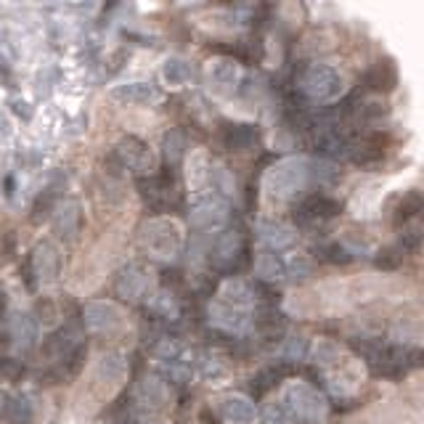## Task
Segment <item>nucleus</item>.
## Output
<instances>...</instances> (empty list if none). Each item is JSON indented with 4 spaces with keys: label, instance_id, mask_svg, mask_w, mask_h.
<instances>
[{
    "label": "nucleus",
    "instance_id": "6e6552de",
    "mask_svg": "<svg viewBox=\"0 0 424 424\" xmlns=\"http://www.w3.org/2000/svg\"><path fill=\"white\" fill-rule=\"evenodd\" d=\"M138 189H141V197L146 199V205L154 210H167L175 197H178V186L172 175H149V178L138 180Z\"/></svg>",
    "mask_w": 424,
    "mask_h": 424
},
{
    "label": "nucleus",
    "instance_id": "1a4fd4ad",
    "mask_svg": "<svg viewBox=\"0 0 424 424\" xmlns=\"http://www.w3.org/2000/svg\"><path fill=\"white\" fill-rule=\"evenodd\" d=\"M217 414L226 424H257V408H254L252 398L239 395V393L220 398Z\"/></svg>",
    "mask_w": 424,
    "mask_h": 424
},
{
    "label": "nucleus",
    "instance_id": "c756f323",
    "mask_svg": "<svg viewBox=\"0 0 424 424\" xmlns=\"http://www.w3.org/2000/svg\"><path fill=\"white\" fill-rule=\"evenodd\" d=\"M265 424H292V414L284 408V403L268 405V411H265Z\"/></svg>",
    "mask_w": 424,
    "mask_h": 424
},
{
    "label": "nucleus",
    "instance_id": "4be33fe9",
    "mask_svg": "<svg viewBox=\"0 0 424 424\" xmlns=\"http://www.w3.org/2000/svg\"><path fill=\"white\" fill-rule=\"evenodd\" d=\"M162 80L172 88H180L191 80V66L183 61V58H167L165 66H162Z\"/></svg>",
    "mask_w": 424,
    "mask_h": 424
},
{
    "label": "nucleus",
    "instance_id": "7c9ffc66",
    "mask_svg": "<svg viewBox=\"0 0 424 424\" xmlns=\"http://www.w3.org/2000/svg\"><path fill=\"white\" fill-rule=\"evenodd\" d=\"M324 254H326V260H329V263H350V260H353V254H350L342 244L324 247Z\"/></svg>",
    "mask_w": 424,
    "mask_h": 424
},
{
    "label": "nucleus",
    "instance_id": "6ab92c4d",
    "mask_svg": "<svg viewBox=\"0 0 424 424\" xmlns=\"http://www.w3.org/2000/svg\"><path fill=\"white\" fill-rule=\"evenodd\" d=\"M257 141V133L249 125H226L223 130V143L231 151H249Z\"/></svg>",
    "mask_w": 424,
    "mask_h": 424
},
{
    "label": "nucleus",
    "instance_id": "a878e982",
    "mask_svg": "<svg viewBox=\"0 0 424 424\" xmlns=\"http://www.w3.org/2000/svg\"><path fill=\"white\" fill-rule=\"evenodd\" d=\"M313 353V348H311V342L305 337H289V339H284V345H281V356L286 361H302L305 356H311Z\"/></svg>",
    "mask_w": 424,
    "mask_h": 424
},
{
    "label": "nucleus",
    "instance_id": "dca6fc26",
    "mask_svg": "<svg viewBox=\"0 0 424 424\" xmlns=\"http://www.w3.org/2000/svg\"><path fill=\"white\" fill-rule=\"evenodd\" d=\"M254 271H257V279L260 281H281L284 276H286V265H284V260L279 257V254L274 252V249H260L257 252V257H254Z\"/></svg>",
    "mask_w": 424,
    "mask_h": 424
},
{
    "label": "nucleus",
    "instance_id": "5701e85b",
    "mask_svg": "<svg viewBox=\"0 0 424 424\" xmlns=\"http://www.w3.org/2000/svg\"><path fill=\"white\" fill-rule=\"evenodd\" d=\"M88 324H91V329L95 331H104L109 329V326H114L117 321H120V313H117V308H112V305H106V302H98V305H93L91 311H88Z\"/></svg>",
    "mask_w": 424,
    "mask_h": 424
},
{
    "label": "nucleus",
    "instance_id": "0eeeda50",
    "mask_svg": "<svg viewBox=\"0 0 424 424\" xmlns=\"http://www.w3.org/2000/svg\"><path fill=\"white\" fill-rule=\"evenodd\" d=\"M294 215H297V220H300L302 226H321V223H329L331 217L339 215V205L331 197L311 194V197H305L297 205Z\"/></svg>",
    "mask_w": 424,
    "mask_h": 424
},
{
    "label": "nucleus",
    "instance_id": "aec40b11",
    "mask_svg": "<svg viewBox=\"0 0 424 424\" xmlns=\"http://www.w3.org/2000/svg\"><path fill=\"white\" fill-rule=\"evenodd\" d=\"M143 286H146V274H143V268H138V265L125 268L123 274H120V279H117V292L123 294L125 300H135L143 292Z\"/></svg>",
    "mask_w": 424,
    "mask_h": 424
},
{
    "label": "nucleus",
    "instance_id": "a211bd4d",
    "mask_svg": "<svg viewBox=\"0 0 424 424\" xmlns=\"http://www.w3.org/2000/svg\"><path fill=\"white\" fill-rule=\"evenodd\" d=\"M419 212H424V194L422 191H405L403 197L398 199L395 205V226H405L408 220H414Z\"/></svg>",
    "mask_w": 424,
    "mask_h": 424
},
{
    "label": "nucleus",
    "instance_id": "ddd939ff",
    "mask_svg": "<svg viewBox=\"0 0 424 424\" xmlns=\"http://www.w3.org/2000/svg\"><path fill=\"white\" fill-rule=\"evenodd\" d=\"M112 98L114 101H120V104L143 106V104H157V101H160V93L146 83H128V85L114 88Z\"/></svg>",
    "mask_w": 424,
    "mask_h": 424
},
{
    "label": "nucleus",
    "instance_id": "393cba45",
    "mask_svg": "<svg viewBox=\"0 0 424 424\" xmlns=\"http://www.w3.org/2000/svg\"><path fill=\"white\" fill-rule=\"evenodd\" d=\"M311 356L319 361L321 366H334V363H339V361H342V350H339V345L329 342V339H321L319 345L313 348Z\"/></svg>",
    "mask_w": 424,
    "mask_h": 424
},
{
    "label": "nucleus",
    "instance_id": "2eb2a0df",
    "mask_svg": "<svg viewBox=\"0 0 424 424\" xmlns=\"http://www.w3.org/2000/svg\"><path fill=\"white\" fill-rule=\"evenodd\" d=\"M217 300L228 302V305H234V308H242V311H249V305L254 302V292L244 279L234 276V279H228V281L220 286V297H217Z\"/></svg>",
    "mask_w": 424,
    "mask_h": 424
},
{
    "label": "nucleus",
    "instance_id": "9b49d317",
    "mask_svg": "<svg viewBox=\"0 0 424 424\" xmlns=\"http://www.w3.org/2000/svg\"><path fill=\"white\" fill-rule=\"evenodd\" d=\"M210 319H212L215 326L231 331V334H242V331H247L249 329V324H252L249 311L234 308V305H228V302H223V300L212 302V308H210Z\"/></svg>",
    "mask_w": 424,
    "mask_h": 424
},
{
    "label": "nucleus",
    "instance_id": "2f4dec72",
    "mask_svg": "<svg viewBox=\"0 0 424 424\" xmlns=\"http://www.w3.org/2000/svg\"><path fill=\"white\" fill-rule=\"evenodd\" d=\"M289 271H292L294 279H308L313 274V263L308 257H294L292 265H289Z\"/></svg>",
    "mask_w": 424,
    "mask_h": 424
},
{
    "label": "nucleus",
    "instance_id": "4468645a",
    "mask_svg": "<svg viewBox=\"0 0 424 424\" xmlns=\"http://www.w3.org/2000/svg\"><path fill=\"white\" fill-rule=\"evenodd\" d=\"M257 236H260V242H263L268 249H289L294 244V231L292 228L281 226V223H276V220H263L260 226H257Z\"/></svg>",
    "mask_w": 424,
    "mask_h": 424
},
{
    "label": "nucleus",
    "instance_id": "c85d7f7f",
    "mask_svg": "<svg viewBox=\"0 0 424 424\" xmlns=\"http://www.w3.org/2000/svg\"><path fill=\"white\" fill-rule=\"evenodd\" d=\"M202 374H205V379H210V382H217V379L228 377V368L223 366L217 358H210V361L202 363Z\"/></svg>",
    "mask_w": 424,
    "mask_h": 424
},
{
    "label": "nucleus",
    "instance_id": "9d476101",
    "mask_svg": "<svg viewBox=\"0 0 424 424\" xmlns=\"http://www.w3.org/2000/svg\"><path fill=\"white\" fill-rule=\"evenodd\" d=\"M242 249H244L242 234L239 231H223V234L217 236L215 247H212V263L220 271H231L242 260Z\"/></svg>",
    "mask_w": 424,
    "mask_h": 424
},
{
    "label": "nucleus",
    "instance_id": "f257e3e1",
    "mask_svg": "<svg viewBox=\"0 0 424 424\" xmlns=\"http://www.w3.org/2000/svg\"><path fill=\"white\" fill-rule=\"evenodd\" d=\"M313 178H316V165L311 160L289 157V160H281L279 165L268 170L265 194L274 202H286V199H294L297 194L308 189Z\"/></svg>",
    "mask_w": 424,
    "mask_h": 424
},
{
    "label": "nucleus",
    "instance_id": "39448f33",
    "mask_svg": "<svg viewBox=\"0 0 424 424\" xmlns=\"http://www.w3.org/2000/svg\"><path fill=\"white\" fill-rule=\"evenodd\" d=\"M114 157L120 160L125 170H133L138 175H151L154 167H157V160H154V151L135 135H128L123 141L114 146Z\"/></svg>",
    "mask_w": 424,
    "mask_h": 424
},
{
    "label": "nucleus",
    "instance_id": "f03ea898",
    "mask_svg": "<svg viewBox=\"0 0 424 424\" xmlns=\"http://www.w3.org/2000/svg\"><path fill=\"white\" fill-rule=\"evenodd\" d=\"M284 408H286L294 419H300V422L316 424L326 414V400H324V395H321L319 390H313L311 385L292 382V385L284 387Z\"/></svg>",
    "mask_w": 424,
    "mask_h": 424
},
{
    "label": "nucleus",
    "instance_id": "bb28decb",
    "mask_svg": "<svg viewBox=\"0 0 424 424\" xmlns=\"http://www.w3.org/2000/svg\"><path fill=\"white\" fill-rule=\"evenodd\" d=\"M141 398L146 405H162L165 403V387L160 379H146L141 385Z\"/></svg>",
    "mask_w": 424,
    "mask_h": 424
},
{
    "label": "nucleus",
    "instance_id": "7ed1b4c3",
    "mask_svg": "<svg viewBox=\"0 0 424 424\" xmlns=\"http://www.w3.org/2000/svg\"><path fill=\"white\" fill-rule=\"evenodd\" d=\"M143 244L157 257H175L183 247V231L167 217H157L143 228Z\"/></svg>",
    "mask_w": 424,
    "mask_h": 424
},
{
    "label": "nucleus",
    "instance_id": "f3484780",
    "mask_svg": "<svg viewBox=\"0 0 424 424\" xmlns=\"http://www.w3.org/2000/svg\"><path fill=\"white\" fill-rule=\"evenodd\" d=\"M398 83V72L393 61H379L374 64L371 69L366 72L363 77V85H366L368 91H377V93H387V91H393Z\"/></svg>",
    "mask_w": 424,
    "mask_h": 424
},
{
    "label": "nucleus",
    "instance_id": "f8f14e48",
    "mask_svg": "<svg viewBox=\"0 0 424 424\" xmlns=\"http://www.w3.org/2000/svg\"><path fill=\"white\" fill-rule=\"evenodd\" d=\"M239 77H242V72H239V64H236L234 58H212L207 64V80L210 85H215L220 93H228V91H234L236 85H239Z\"/></svg>",
    "mask_w": 424,
    "mask_h": 424
},
{
    "label": "nucleus",
    "instance_id": "412c9836",
    "mask_svg": "<svg viewBox=\"0 0 424 424\" xmlns=\"http://www.w3.org/2000/svg\"><path fill=\"white\" fill-rule=\"evenodd\" d=\"M254 326L263 337H279L284 331V316L276 308H263L254 319Z\"/></svg>",
    "mask_w": 424,
    "mask_h": 424
},
{
    "label": "nucleus",
    "instance_id": "b1692460",
    "mask_svg": "<svg viewBox=\"0 0 424 424\" xmlns=\"http://www.w3.org/2000/svg\"><path fill=\"white\" fill-rule=\"evenodd\" d=\"M400 263H403V249H400V247H382V249L374 254V265H377L379 271H387V274L398 271Z\"/></svg>",
    "mask_w": 424,
    "mask_h": 424
},
{
    "label": "nucleus",
    "instance_id": "423d86ee",
    "mask_svg": "<svg viewBox=\"0 0 424 424\" xmlns=\"http://www.w3.org/2000/svg\"><path fill=\"white\" fill-rule=\"evenodd\" d=\"M228 220V202L223 197H205L197 202V207L191 210V226L197 231H217L223 228Z\"/></svg>",
    "mask_w": 424,
    "mask_h": 424
},
{
    "label": "nucleus",
    "instance_id": "473e14b6",
    "mask_svg": "<svg viewBox=\"0 0 424 424\" xmlns=\"http://www.w3.org/2000/svg\"><path fill=\"white\" fill-rule=\"evenodd\" d=\"M419 244H422V234L419 231H408L403 236V242H400V249H416Z\"/></svg>",
    "mask_w": 424,
    "mask_h": 424
},
{
    "label": "nucleus",
    "instance_id": "20e7f679",
    "mask_svg": "<svg viewBox=\"0 0 424 424\" xmlns=\"http://www.w3.org/2000/svg\"><path fill=\"white\" fill-rule=\"evenodd\" d=\"M302 91L316 101H334L345 93V80L331 64H313L302 77Z\"/></svg>",
    "mask_w": 424,
    "mask_h": 424
},
{
    "label": "nucleus",
    "instance_id": "cd10ccee",
    "mask_svg": "<svg viewBox=\"0 0 424 424\" xmlns=\"http://www.w3.org/2000/svg\"><path fill=\"white\" fill-rule=\"evenodd\" d=\"M183 146H186V141H183V133H180V130L167 133V138H165V154H167L170 162L180 160V154H183Z\"/></svg>",
    "mask_w": 424,
    "mask_h": 424
}]
</instances>
